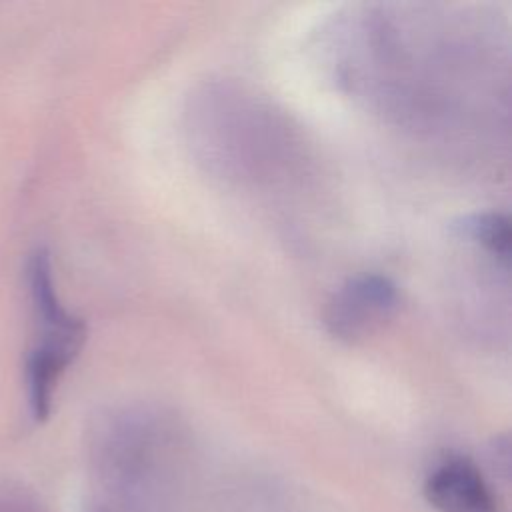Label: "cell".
<instances>
[{"mask_svg":"<svg viewBox=\"0 0 512 512\" xmlns=\"http://www.w3.org/2000/svg\"><path fill=\"white\" fill-rule=\"evenodd\" d=\"M0 512H44L34 494L14 482H0Z\"/></svg>","mask_w":512,"mask_h":512,"instance_id":"5b68a950","label":"cell"},{"mask_svg":"<svg viewBox=\"0 0 512 512\" xmlns=\"http://www.w3.org/2000/svg\"><path fill=\"white\" fill-rule=\"evenodd\" d=\"M464 234L480 244L486 252L500 258L504 264L510 256V224L508 218L498 212L474 214L462 224Z\"/></svg>","mask_w":512,"mask_h":512,"instance_id":"277c9868","label":"cell"},{"mask_svg":"<svg viewBox=\"0 0 512 512\" xmlns=\"http://www.w3.org/2000/svg\"><path fill=\"white\" fill-rule=\"evenodd\" d=\"M26 282L38 328L26 358L28 408L34 420H44L50 414L60 376L84 344L86 326L60 302L50 254L44 248L30 254Z\"/></svg>","mask_w":512,"mask_h":512,"instance_id":"6da1fadb","label":"cell"},{"mask_svg":"<svg viewBox=\"0 0 512 512\" xmlns=\"http://www.w3.org/2000/svg\"><path fill=\"white\" fill-rule=\"evenodd\" d=\"M398 306V290L380 274H362L342 284L328 302L326 326L340 340H358L388 320Z\"/></svg>","mask_w":512,"mask_h":512,"instance_id":"7a4b0ae2","label":"cell"},{"mask_svg":"<svg viewBox=\"0 0 512 512\" xmlns=\"http://www.w3.org/2000/svg\"><path fill=\"white\" fill-rule=\"evenodd\" d=\"M424 498L436 512H502L494 488L464 456H450L428 474Z\"/></svg>","mask_w":512,"mask_h":512,"instance_id":"3957f363","label":"cell"}]
</instances>
